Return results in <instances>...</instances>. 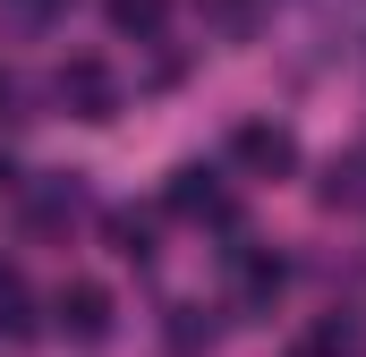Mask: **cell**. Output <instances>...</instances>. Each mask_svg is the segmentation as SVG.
Segmentation results:
<instances>
[{
    "instance_id": "obj_9",
    "label": "cell",
    "mask_w": 366,
    "mask_h": 357,
    "mask_svg": "<svg viewBox=\"0 0 366 357\" xmlns=\"http://www.w3.org/2000/svg\"><path fill=\"white\" fill-rule=\"evenodd\" d=\"M9 111H17V77L0 69V119H9Z\"/></svg>"
},
{
    "instance_id": "obj_6",
    "label": "cell",
    "mask_w": 366,
    "mask_h": 357,
    "mask_svg": "<svg viewBox=\"0 0 366 357\" xmlns=\"http://www.w3.org/2000/svg\"><path fill=\"white\" fill-rule=\"evenodd\" d=\"M239 298L247 306H273L281 298V256H239Z\"/></svg>"
},
{
    "instance_id": "obj_3",
    "label": "cell",
    "mask_w": 366,
    "mask_h": 357,
    "mask_svg": "<svg viewBox=\"0 0 366 357\" xmlns=\"http://www.w3.org/2000/svg\"><path fill=\"white\" fill-rule=\"evenodd\" d=\"M230 154H239L247 171H264V178L298 171V136H290V128H273V119H247V128L230 136Z\"/></svg>"
},
{
    "instance_id": "obj_1",
    "label": "cell",
    "mask_w": 366,
    "mask_h": 357,
    "mask_svg": "<svg viewBox=\"0 0 366 357\" xmlns=\"http://www.w3.org/2000/svg\"><path fill=\"white\" fill-rule=\"evenodd\" d=\"M51 323H60L69 341H111V289H102V281H60Z\"/></svg>"
},
{
    "instance_id": "obj_4",
    "label": "cell",
    "mask_w": 366,
    "mask_h": 357,
    "mask_svg": "<svg viewBox=\"0 0 366 357\" xmlns=\"http://www.w3.org/2000/svg\"><path fill=\"white\" fill-rule=\"evenodd\" d=\"M171 213L179 221H230V187L204 162H187V171H171Z\"/></svg>"
},
{
    "instance_id": "obj_5",
    "label": "cell",
    "mask_w": 366,
    "mask_h": 357,
    "mask_svg": "<svg viewBox=\"0 0 366 357\" xmlns=\"http://www.w3.org/2000/svg\"><path fill=\"white\" fill-rule=\"evenodd\" d=\"M26 332H34V289L17 264H0V341H26Z\"/></svg>"
},
{
    "instance_id": "obj_10",
    "label": "cell",
    "mask_w": 366,
    "mask_h": 357,
    "mask_svg": "<svg viewBox=\"0 0 366 357\" xmlns=\"http://www.w3.org/2000/svg\"><path fill=\"white\" fill-rule=\"evenodd\" d=\"M0 196H9V162H0Z\"/></svg>"
},
{
    "instance_id": "obj_2",
    "label": "cell",
    "mask_w": 366,
    "mask_h": 357,
    "mask_svg": "<svg viewBox=\"0 0 366 357\" xmlns=\"http://www.w3.org/2000/svg\"><path fill=\"white\" fill-rule=\"evenodd\" d=\"M51 94H60L77 119H111V111H119V86H111V69H102V60H69V69L51 77Z\"/></svg>"
},
{
    "instance_id": "obj_8",
    "label": "cell",
    "mask_w": 366,
    "mask_h": 357,
    "mask_svg": "<svg viewBox=\"0 0 366 357\" xmlns=\"http://www.w3.org/2000/svg\"><path fill=\"white\" fill-rule=\"evenodd\" d=\"M51 9H60V0H0V26L34 34V26H51Z\"/></svg>"
},
{
    "instance_id": "obj_7",
    "label": "cell",
    "mask_w": 366,
    "mask_h": 357,
    "mask_svg": "<svg viewBox=\"0 0 366 357\" xmlns=\"http://www.w3.org/2000/svg\"><path fill=\"white\" fill-rule=\"evenodd\" d=\"M102 9H111V26H119V34H137V43H145V34H162V17H171V0H102Z\"/></svg>"
}]
</instances>
